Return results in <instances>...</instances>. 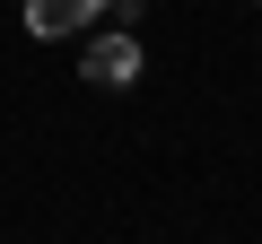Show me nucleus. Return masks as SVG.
Instances as JSON below:
<instances>
[{"instance_id": "nucleus-2", "label": "nucleus", "mask_w": 262, "mask_h": 244, "mask_svg": "<svg viewBox=\"0 0 262 244\" xmlns=\"http://www.w3.org/2000/svg\"><path fill=\"white\" fill-rule=\"evenodd\" d=\"M96 18H105V0H27V35H44V44L88 35Z\"/></svg>"}, {"instance_id": "nucleus-1", "label": "nucleus", "mask_w": 262, "mask_h": 244, "mask_svg": "<svg viewBox=\"0 0 262 244\" xmlns=\"http://www.w3.org/2000/svg\"><path fill=\"white\" fill-rule=\"evenodd\" d=\"M79 70H88V87H131V79H140V44H131V27L96 35V44L79 53Z\"/></svg>"}]
</instances>
